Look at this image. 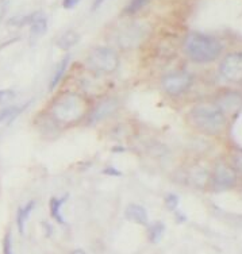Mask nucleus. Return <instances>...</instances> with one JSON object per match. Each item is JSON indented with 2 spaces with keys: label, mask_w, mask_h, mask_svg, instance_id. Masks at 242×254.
Segmentation results:
<instances>
[{
  "label": "nucleus",
  "mask_w": 242,
  "mask_h": 254,
  "mask_svg": "<svg viewBox=\"0 0 242 254\" xmlns=\"http://www.w3.org/2000/svg\"><path fill=\"white\" fill-rule=\"evenodd\" d=\"M185 54L194 63L208 64L218 59L223 46L218 39L202 33H191L184 41Z\"/></svg>",
  "instance_id": "nucleus-2"
},
{
  "label": "nucleus",
  "mask_w": 242,
  "mask_h": 254,
  "mask_svg": "<svg viewBox=\"0 0 242 254\" xmlns=\"http://www.w3.org/2000/svg\"><path fill=\"white\" fill-rule=\"evenodd\" d=\"M85 103L76 93H63L60 98L54 100L52 114L58 122L71 123L78 122L84 115Z\"/></svg>",
  "instance_id": "nucleus-3"
},
{
  "label": "nucleus",
  "mask_w": 242,
  "mask_h": 254,
  "mask_svg": "<svg viewBox=\"0 0 242 254\" xmlns=\"http://www.w3.org/2000/svg\"><path fill=\"white\" fill-rule=\"evenodd\" d=\"M69 61H71V54H67L65 57H64L60 63H58L57 68L54 70L53 77H52V81H50V91H53V89L57 88V85L61 83V80H63L64 74L67 72V69H68Z\"/></svg>",
  "instance_id": "nucleus-11"
},
{
  "label": "nucleus",
  "mask_w": 242,
  "mask_h": 254,
  "mask_svg": "<svg viewBox=\"0 0 242 254\" xmlns=\"http://www.w3.org/2000/svg\"><path fill=\"white\" fill-rule=\"evenodd\" d=\"M125 216L126 219H129L130 222H134L137 225L145 226L148 225V211L140 204H129L126 207V211H125Z\"/></svg>",
  "instance_id": "nucleus-9"
},
{
  "label": "nucleus",
  "mask_w": 242,
  "mask_h": 254,
  "mask_svg": "<svg viewBox=\"0 0 242 254\" xmlns=\"http://www.w3.org/2000/svg\"><path fill=\"white\" fill-rule=\"evenodd\" d=\"M67 200V196H64L61 199H52L50 201V212H52V215L56 220L58 222H64L63 216H61V207L64 205V201Z\"/></svg>",
  "instance_id": "nucleus-16"
},
{
  "label": "nucleus",
  "mask_w": 242,
  "mask_h": 254,
  "mask_svg": "<svg viewBox=\"0 0 242 254\" xmlns=\"http://www.w3.org/2000/svg\"><path fill=\"white\" fill-rule=\"evenodd\" d=\"M162 233H164V226H162V223H155L149 230L150 240L153 241V242H157L161 238Z\"/></svg>",
  "instance_id": "nucleus-18"
},
{
  "label": "nucleus",
  "mask_w": 242,
  "mask_h": 254,
  "mask_svg": "<svg viewBox=\"0 0 242 254\" xmlns=\"http://www.w3.org/2000/svg\"><path fill=\"white\" fill-rule=\"evenodd\" d=\"M241 104L242 98L238 93H225L222 98H221V100H219V103H217V106L225 114L236 111V110L241 107Z\"/></svg>",
  "instance_id": "nucleus-10"
},
{
  "label": "nucleus",
  "mask_w": 242,
  "mask_h": 254,
  "mask_svg": "<svg viewBox=\"0 0 242 254\" xmlns=\"http://www.w3.org/2000/svg\"><path fill=\"white\" fill-rule=\"evenodd\" d=\"M46 30H48V22H46V18L42 16V15H39L38 18L31 23V30H30V33L31 35L34 37V38H38L41 35H44L46 33Z\"/></svg>",
  "instance_id": "nucleus-14"
},
{
  "label": "nucleus",
  "mask_w": 242,
  "mask_h": 254,
  "mask_svg": "<svg viewBox=\"0 0 242 254\" xmlns=\"http://www.w3.org/2000/svg\"><path fill=\"white\" fill-rule=\"evenodd\" d=\"M79 39H80V35L75 31V30H68L65 31L57 41V46L60 49L63 50H69L72 49L75 45L78 44Z\"/></svg>",
  "instance_id": "nucleus-12"
},
{
  "label": "nucleus",
  "mask_w": 242,
  "mask_h": 254,
  "mask_svg": "<svg viewBox=\"0 0 242 254\" xmlns=\"http://www.w3.org/2000/svg\"><path fill=\"white\" fill-rule=\"evenodd\" d=\"M116 107H118V106H116V102L114 99L104 100V102L100 103V104L93 110V113L91 114V117H89V122L96 123L99 122V121H102V119L107 118L108 115H111V114L116 110Z\"/></svg>",
  "instance_id": "nucleus-8"
},
{
  "label": "nucleus",
  "mask_w": 242,
  "mask_h": 254,
  "mask_svg": "<svg viewBox=\"0 0 242 254\" xmlns=\"http://www.w3.org/2000/svg\"><path fill=\"white\" fill-rule=\"evenodd\" d=\"M232 164L234 171L242 173V149L234 150L232 154Z\"/></svg>",
  "instance_id": "nucleus-19"
},
{
  "label": "nucleus",
  "mask_w": 242,
  "mask_h": 254,
  "mask_svg": "<svg viewBox=\"0 0 242 254\" xmlns=\"http://www.w3.org/2000/svg\"><path fill=\"white\" fill-rule=\"evenodd\" d=\"M106 0H93L92 3V11H96L97 8H100L102 7V4L104 3Z\"/></svg>",
  "instance_id": "nucleus-23"
},
{
  "label": "nucleus",
  "mask_w": 242,
  "mask_h": 254,
  "mask_svg": "<svg viewBox=\"0 0 242 254\" xmlns=\"http://www.w3.org/2000/svg\"><path fill=\"white\" fill-rule=\"evenodd\" d=\"M71 254H87V253H85V252H84V250H81V249H76V250H73Z\"/></svg>",
  "instance_id": "nucleus-24"
},
{
  "label": "nucleus",
  "mask_w": 242,
  "mask_h": 254,
  "mask_svg": "<svg viewBox=\"0 0 242 254\" xmlns=\"http://www.w3.org/2000/svg\"><path fill=\"white\" fill-rule=\"evenodd\" d=\"M223 80L232 84H242V52L228 54L219 65Z\"/></svg>",
  "instance_id": "nucleus-6"
},
{
  "label": "nucleus",
  "mask_w": 242,
  "mask_h": 254,
  "mask_svg": "<svg viewBox=\"0 0 242 254\" xmlns=\"http://www.w3.org/2000/svg\"><path fill=\"white\" fill-rule=\"evenodd\" d=\"M34 207L35 201H29L27 204L22 207V208H19V211H18V218H16V220H18V227H19L20 233H23L24 225H26V222L29 219L31 211L34 210Z\"/></svg>",
  "instance_id": "nucleus-13"
},
{
  "label": "nucleus",
  "mask_w": 242,
  "mask_h": 254,
  "mask_svg": "<svg viewBox=\"0 0 242 254\" xmlns=\"http://www.w3.org/2000/svg\"><path fill=\"white\" fill-rule=\"evenodd\" d=\"M191 125L206 135H218L228 125V117L213 103H203L195 106L188 114Z\"/></svg>",
  "instance_id": "nucleus-1"
},
{
  "label": "nucleus",
  "mask_w": 242,
  "mask_h": 254,
  "mask_svg": "<svg viewBox=\"0 0 242 254\" xmlns=\"http://www.w3.org/2000/svg\"><path fill=\"white\" fill-rule=\"evenodd\" d=\"M210 181L217 190H230L232 187L236 186L237 172L234 171V168L228 162L219 161L214 166Z\"/></svg>",
  "instance_id": "nucleus-5"
},
{
  "label": "nucleus",
  "mask_w": 242,
  "mask_h": 254,
  "mask_svg": "<svg viewBox=\"0 0 242 254\" xmlns=\"http://www.w3.org/2000/svg\"><path fill=\"white\" fill-rule=\"evenodd\" d=\"M88 65L92 70L99 73H112L119 66V56L111 48L100 46L89 53Z\"/></svg>",
  "instance_id": "nucleus-4"
},
{
  "label": "nucleus",
  "mask_w": 242,
  "mask_h": 254,
  "mask_svg": "<svg viewBox=\"0 0 242 254\" xmlns=\"http://www.w3.org/2000/svg\"><path fill=\"white\" fill-rule=\"evenodd\" d=\"M165 203H166V207L169 208V210H173L177 207V203H179V197L176 195H168L165 197Z\"/></svg>",
  "instance_id": "nucleus-21"
},
{
  "label": "nucleus",
  "mask_w": 242,
  "mask_h": 254,
  "mask_svg": "<svg viewBox=\"0 0 242 254\" xmlns=\"http://www.w3.org/2000/svg\"><path fill=\"white\" fill-rule=\"evenodd\" d=\"M81 0H63V7L65 10H73Z\"/></svg>",
  "instance_id": "nucleus-22"
},
{
  "label": "nucleus",
  "mask_w": 242,
  "mask_h": 254,
  "mask_svg": "<svg viewBox=\"0 0 242 254\" xmlns=\"http://www.w3.org/2000/svg\"><path fill=\"white\" fill-rule=\"evenodd\" d=\"M194 83V77L188 72H176L162 78V88L170 96H180L187 92Z\"/></svg>",
  "instance_id": "nucleus-7"
},
{
  "label": "nucleus",
  "mask_w": 242,
  "mask_h": 254,
  "mask_svg": "<svg viewBox=\"0 0 242 254\" xmlns=\"http://www.w3.org/2000/svg\"><path fill=\"white\" fill-rule=\"evenodd\" d=\"M24 107H27V106H10V107H5L3 108L1 111H0V125L1 123L7 122V121H11V119H14L15 117H18V114H20L24 110Z\"/></svg>",
  "instance_id": "nucleus-15"
},
{
  "label": "nucleus",
  "mask_w": 242,
  "mask_h": 254,
  "mask_svg": "<svg viewBox=\"0 0 242 254\" xmlns=\"http://www.w3.org/2000/svg\"><path fill=\"white\" fill-rule=\"evenodd\" d=\"M149 0H129V3L126 5V10L125 12L126 14H136L141 8H144L146 4H148Z\"/></svg>",
  "instance_id": "nucleus-17"
},
{
  "label": "nucleus",
  "mask_w": 242,
  "mask_h": 254,
  "mask_svg": "<svg viewBox=\"0 0 242 254\" xmlns=\"http://www.w3.org/2000/svg\"><path fill=\"white\" fill-rule=\"evenodd\" d=\"M15 99V92L10 89H0V104L10 103Z\"/></svg>",
  "instance_id": "nucleus-20"
}]
</instances>
